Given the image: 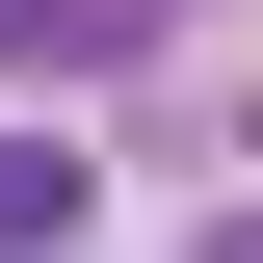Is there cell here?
<instances>
[{
	"mask_svg": "<svg viewBox=\"0 0 263 263\" xmlns=\"http://www.w3.org/2000/svg\"><path fill=\"white\" fill-rule=\"evenodd\" d=\"M79 237V158H53V132H0V263H53Z\"/></svg>",
	"mask_w": 263,
	"mask_h": 263,
	"instance_id": "7a4b0ae2",
	"label": "cell"
},
{
	"mask_svg": "<svg viewBox=\"0 0 263 263\" xmlns=\"http://www.w3.org/2000/svg\"><path fill=\"white\" fill-rule=\"evenodd\" d=\"M0 53H27V79H105V53H132V0H0Z\"/></svg>",
	"mask_w": 263,
	"mask_h": 263,
	"instance_id": "6da1fadb",
	"label": "cell"
}]
</instances>
